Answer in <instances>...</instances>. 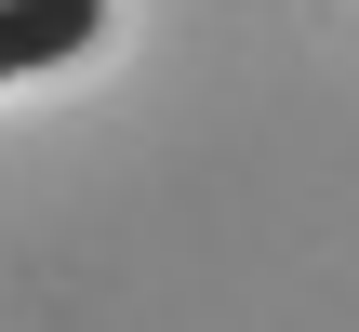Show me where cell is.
<instances>
[{
  "mask_svg": "<svg viewBox=\"0 0 359 332\" xmlns=\"http://www.w3.org/2000/svg\"><path fill=\"white\" fill-rule=\"evenodd\" d=\"M93 40H107V0H0V93L67 67V53H93Z\"/></svg>",
  "mask_w": 359,
  "mask_h": 332,
  "instance_id": "1",
  "label": "cell"
}]
</instances>
